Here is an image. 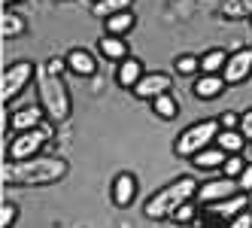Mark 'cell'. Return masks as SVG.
Masks as SVG:
<instances>
[{"label":"cell","mask_w":252,"mask_h":228,"mask_svg":"<svg viewBox=\"0 0 252 228\" xmlns=\"http://www.w3.org/2000/svg\"><path fill=\"white\" fill-rule=\"evenodd\" d=\"M70 164L64 159H55V155H37V159H28V162H9L3 164V183L6 186H31V189H40V186H55L67 177Z\"/></svg>","instance_id":"6da1fadb"},{"label":"cell","mask_w":252,"mask_h":228,"mask_svg":"<svg viewBox=\"0 0 252 228\" xmlns=\"http://www.w3.org/2000/svg\"><path fill=\"white\" fill-rule=\"evenodd\" d=\"M197 189H201V186H197L194 177H176L173 183H167V186H161V189L152 192L149 201L143 204V213H146V219H152V222L170 219L183 204L197 198Z\"/></svg>","instance_id":"7a4b0ae2"},{"label":"cell","mask_w":252,"mask_h":228,"mask_svg":"<svg viewBox=\"0 0 252 228\" xmlns=\"http://www.w3.org/2000/svg\"><path fill=\"white\" fill-rule=\"evenodd\" d=\"M37 95H40V107L52 122H64L73 113V100H70V89L61 79V73H52L49 64L37 67Z\"/></svg>","instance_id":"3957f363"},{"label":"cell","mask_w":252,"mask_h":228,"mask_svg":"<svg viewBox=\"0 0 252 228\" xmlns=\"http://www.w3.org/2000/svg\"><path fill=\"white\" fill-rule=\"evenodd\" d=\"M222 125L219 119H204V122H194V125H189L186 131H179L176 143H173V152L179 155V159H194L201 149L213 146L216 137H219Z\"/></svg>","instance_id":"277c9868"},{"label":"cell","mask_w":252,"mask_h":228,"mask_svg":"<svg viewBox=\"0 0 252 228\" xmlns=\"http://www.w3.org/2000/svg\"><path fill=\"white\" fill-rule=\"evenodd\" d=\"M52 125H40L33 131H22V134H12L9 146H6V159L9 162H28V159H37L40 149L52 140Z\"/></svg>","instance_id":"5b68a950"},{"label":"cell","mask_w":252,"mask_h":228,"mask_svg":"<svg viewBox=\"0 0 252 228\" xmlns=\"http://www.w3.org/2000/svg\"><path fill=\"white\" fill-rule=\"evenodd\" d=\"M31 79H37V64H31V61H12L3 70V82H0V89H3V92H0L3 107H9V103L28 89Z\"/></svg>","instance_id":"8992f818"},{"label":"cell","mask_w":252,"mask_h":228,"mask_svg":"<svg viewBox=\"0 0 252 228\" xmlns=\"http://www.w3.org/2000/svg\"><path fill=\"white\" fill-rule=\"evenodd\" d=\"M222 76H225L228 85H240V82H246L252 76V49L249 46H240V49L231 52Z\"/></svg>","instance_id":"52a82bcc"},{"label":"cell","mask_w":252,"mask_h":228,"mask_svg":"<svg viewBox=\"0 0 252 228\" xmlns=\"http://www.w3.org/2000/svg\"><path fill=\"white\" fill-rule=\"evenodd\" d=\"M237 192H240L237 180L222 177V180H210V183H204L201 189H197V201L207 207V204H216V201H225L231 195H237Z\"/></svg>","instance_id":"ba28073f"},{"label":"cell","mask_w":252,"mask_h":228,"mask_svg":"<svg viewBox=\"0 0 252 228\" xmlns=\"http://www.w3.org/2000/svg\"><path fill=\"white\" fill-rule=\"evenodd\" d=\"M170 85H173V79L167 73H146V76L134 85V95L143 98V100H155L158 95H167Z\"/></svg>","instance_id":"9c48e42d"},{"label":"cell","mask_w":252,"mask_h":228,"mask_svg":"<svg viewBox=\"0 0 252 228\" xmlns=\"http://www.w3.org/2000/svg\"><path fill=\"white\" fill-rule=\"evenodd\" d=\"M246 207H249V195H246V192H237V195H231V198H225V201L207 204V213L216 216V219H234L237 213H243Z\"/></svg>","instance_id":"30bf717a"},{"label":"cell","mask_w":252,"mask_h":228,"mask_svg":"<svg viewBox=\"0 0 252 228\" xmlns=\"http://www.w3.org/2000/svg\"><path fill=\"white\" fill-rule=\"evenodd\" d=\"M43 107H25V110H15L9 113V122L6 125L15 131V134H22V131H33V128H40L43 125Z\"/></svg>","instance_id":"8fae6325"},{"label":"cell","mask_w":252,"mask_h":228,"mask_svg":"<svg viewBox=\"0 0 252 228\" xmlns=\"http://www.w3.org/2000/svg\"><path fill=\"white\" fill-rule=\"evenodd\" d=\"M137 198V177L134 173H116L113 180V204L116 207H131Z\"/></svg>","instance_id":"7c38bea8"},{"label":"cell","mask_w":252,"mask_h":228,"mask_svg":"<svg viewBox=\"0 0 252 228\" xmlns=\"http://www.w3.org/2000/svg\"><path fill=\"white\" fill-rule=\"evenodd\" d=\"M64 61H67V67L73 70L76 76H82V79H88V76L97 73V61H94L92 52H85V49H70Z\"/></svg>","instance_id":"4fadbf2b"},{"label":"cell","mask_w":252,"mask_h":228,"mask_svg":"<svg viewBox=\"0 0 252 228\" xmlns=\"http://www.w3.org/2000/svg\"><path fill=\"white\" fill-rule=\"evenodd\" d=\"M225 76L222 73H201L194 82V95L201 98V100H213V98H219L225 92Z\"/></svg>","instance_id":"5bb4252c"},{"label":"cell","mask_w":252,"mask_h":228,"mask_svg":"<svg viewBox=\"0 0 252 228\" xmlns=\"http://www.w3.org/2000/svg\"><path fill=\"white\" fill-rule=\"evenodd\" d=\"M143 76H146V73H143V61H140V58H125V61L116 67V79H119L122 89H134Z\"/></svg>","instance_id":"9a60e30c"},{"label":"cell","mask_w":252,"mask_h":228,"mask_svg":"<svg viewBox=\"0 0 252 228\" xmlns=\"http://www.w3.org/2000/svg\"><path fill=\"white\" fill-rule=\"evenodd\" d=\"M97 46H100V55L116 61V64H122L125 58H131L128 55V43H125L122 37H113V33H103V37L97 40Z\"/></svg>","instance_id":"2e32d148"},{"label":"cell","mask_w":252,"mask_h":228,"mask_svg":"<svg viewBox=\"0 0 252 228\" xmlns=\"http://www.w3.org/2000/svg\"><path fill=\"white\" fill-rule=\"evenodd\" d=\"M191 162H194V167H201V170H216V167L222 170V164L228 162V152H225V149H219V146L213 143V146H207V149L197 152Z\"/></svg>","instance_id":"e0dca14e"},{"label":"cell","mask_w":252,"mask_h":228,"mask_svg":"<svg viewBox=\"0 0 252 228\" xmlns=\"http://www.w3.org/2000/svg\"><path fill=\"white\" fill-rule=\"evenodd\" d=\"M219 15L228 22H240V19H252V0H222Z\"/></svg>","instance_id":"ac0fdd59"},{"label":"cell","mask_w":252,"mask_h":228,"mask_svg":"<svg viewBox=\"0 0 252 228\" xmlns=\"http://www.w3.org/2000/svg\"><path fill=\"white\" fill-rule=\"evenodd\" d=\"M131 6H134V0H94L92 12L106 22V19H113L119 12H131Z\"/></svg>","instance_id":"d6986e66"},{"label":"cell","mask_w":252,"mask_h":228,"mask_svg":"<svg viewBox=\"0 0 252 228\" xmlns=\"http://www.w3.org/2000/svg\"><path fill=\"white\" fill-rule=\"evenodd\" d=\"M243 143H246V137L240 134V128H222V131H219V137H216V146L225 149L228 155H240Z\"/></svg>","instance_id":"ffe728a7"},{"label":"cell","mask_w":252,"mask_h":228,"mask_svg":"<svg viewBox=\"0 0 252 228\" xmlns=\"http://www.w3.org/2000/svg\"><path fill=\"white\" fill-rule=\"evenodd\" d=\"M25 31H28V22L22 19V15H15L9 9L0 15V33H3V40H15V37H22Z\"/></svg>","instance_id":"44dd1931"},{"label":"cell","mask_w":252,"mask_h":228,"mask_svg":"<svg viewBox=\"0 0 252 228\" xmlns=\"http://www.w3.org/2000/svg\"><path fill=\"white\" fill-rule=\"evenodd\" d=\"M228 64V52L225 49H207L204 55H201V73H222Z\"/></svg>","instance_id":"7402d4cb"},{"label":"cell","mask_w":252,"mask_h":228,"mask_svg":"<svg viewBox=\"0 0 252 228\" xmlns=\"http://www.w3.org/2000/svg\"><path fill=\"white\" fill-rule=\"evenodd\" d=\"M152 113L158 116V119H164V122H170V119H176V113H179V103H176V98L167 92V95H158L155 100H152Z\"/></svg>","instance_id":"603a6c76"},{"label":"cell","mask_w":252,"mask_h":228,"mask_svg":"<svg viewBox=\"0 0 252 228\" xmlns=\"http://www.w3.org/2000/svg\"><path fill=\"white\" fill-rule=\"evenodd\" d=\"M103 28H106V33H113V37H125V33L134 28V15L131 12H119L113 19H106Z\"/></svg>","instance_id":"cb8c5ba5"},{"label":"cell","mask_w":252,"mask_h":228,"mask_svg":"<svg viewBox=\"0 0 252 228\" xmlns=\"http://www.w3.org/2000/svg\"><path fill=\"white\" fill-rule=\"evenodd\" d=\"M173 70H176L179 76H194L197 70H201V58H197V55H179L176 64H173Z\"/></svg>","instance_id":"d4e9b609"},{"label":"cell","mask_w":252,"mask_h":228,"mask_svg":"<svg viewBox=\"0 0 252 228\" xmlns=\"http://www.w3.org/2000/svg\"><path fill=\"white\" fill-rule=\"evenodd\" d=\"M243 167H246V162L240 159V155H228V162L222 164V177H231V180H237L240 173H243Z\"/></svg>","instance_id":"484cf974"},{"label":"cell","mask_w":252,"mask_h":228,"mask_svg":"<svg viewBox=\"0 0 252 228\" xmlns=\"http://www.w3.org/2000/svg\"><path fill=\"white\" fill-rule=\"evenodd\" d=\"M15 219H19V207L12 201H3V207H0V228H12Z\"/></svg>","instance_id":"4316f807"},{"label":"cell","mask_w":252,"mask_h":228,"mask_svg":"<svg viewBox=\"0 0 252 228\" xmlns=\"http://www.w3.org/2000/svg\"><path fill=\"white\" fill-rule=\"evenodd\" d=\"M170 219H173L176 225H189V222L194 219V207H191V201H189V204H183V207H179V210H176V213H173Z\"/></svg>","instance_id":"83f0119b"},{"label":"cell","mask_w":252,"mask_h":228,"mask_svg":"<svg viewBox=\"0 0 252 228\" xmlns=\"http://www.w3.org/2000/svg\"><path fill=\"white\" fill-rule=\"evenodd\" d=\"M225 228H252V213H246V210H243V213H237L234 219H228Z\"/></svg>","instance_id":"f1b7e54d"},{"label":"cell","mask_w":252,"mask_h":228,"mask_svg":"<svg viewBox=\"0 0 252 228\" xmlns=\"http://www.w3.org/2000/svg\"><path fill=\"white\" fill-rule=\"evenodd\" d=\"M237 186H240V192H246V195L252 192V164H246V167H243V173L237 177Z\"/></svg>","instance_id":"f546056e"},{"label":"cell","mask_w":252,"mask_h":228,"mask_svg":"<svg viewBox=\"0 0 252 228\" xmlns=\"http://www.w3.org/2000/svg\"><path fill=\"white\" fill-rule=\"evenodd\" d=\"M240 134H243L246 140H252V110H246V113L240 116Z\"/></svg>","instance_id":"4dcf8cb0"},{"label":"cell","mask_w":252,"mask_h":228,"mask_svg":"<svg viewBox=\"0 0 252 228\" xmlns=\"http://www.w3.org/2000/svg\"><path fill=\"white\" fill-rule=\"evenodd\" d=\"M219 125L222 128H240V116L237 113H222L219 116Z\"/></svg>","instance_id":"1f68e13d"},{"label":"cell","mask_w":252,"mask_h":228,"mask_svg":"<svg viewBox=\"0 0 252 228\" xmlns=\"http://www.w3.org/2000/svg\"><path fill=\"white\" fill-rule=\"evenodd\" d=\"M64 67H67L64 58H52V61H49V70H52V73H64Z\"/></svg>","instance_id":"d6a6232c"},{"label":"cell","mask_w":252,"mask_h":228,"mask_svg":"<svg viewBox=\"0 0 252 228\" xmlns=\"http://www.w3.org/2000/svg\"><path fill=\"white\" fill-rule=\"evenodd\" d=\"M3 6H12V3H22V0H0Z\"/></svg>","instance_id":"836d02e7"}]
</instances>
